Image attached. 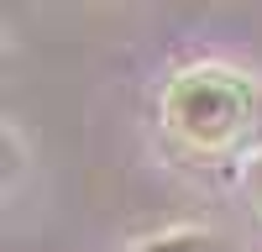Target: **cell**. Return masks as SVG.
<instances>
[{
    "mask_svg": "<svg viewBox=\"0 0 262 252\" xmlns=\"http://www.w3.org/2000/svg\"><path fill=\"white\" fill-rule=\"evenodd\" d=\"M158 116L179 153L226 158L257 132L262 95H257L252 74L231 69V63H189L163 84Z\"/></svg>",
    "mask_w": 262,
    "mask_h": 252,
    "instance_id": "obj_1",
    "label": "cell"
},
{
    "mask_svg": "<svg viewBox=\"0 0 262 252\" xmlns=\"http://www.w3.org/2000/svg\"><path fill=\"white\" fill-rule=\"evenodd\" d=\"M131 252H231V247H226V237H215V231L184 226V231H158V237L137 242Z\"/></svg>",
    "mask_w": 262,
    "mask_h": 252,
    "instance_id": "obj_2",
    "label": "cell"
},
{
    "mask_svg": "<svg viewBox=\"0 0 262 252\" xmlns=\"http://www.w3.org/2000/svg\"><path fill=\"white\" fill-rule=\"evenodd\" d=\"M242 189H247V200H252V210L262 216V147L247 158V168H242Z\"/></svg>",
    "mask_w": 262,
    "mask_h": 252,
    "instance_id": "obj_3",
    "label": "cell"
}]
</instances>
